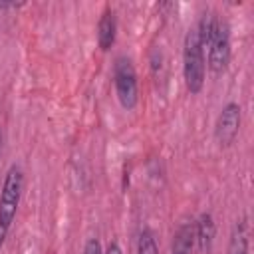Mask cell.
Returning <instances> with one entry per match:
<instances>
[{"instance_id":"obj_11","label":"cell","mask_w":254,"mask_h":254,"mask_svg":"<svg viewBox=\"0 0 254 254\" xmlns=\"http://www.w3.org/2000/svg\"><path fill=\"white\" fill-rule=\"evenodd\" d=\"M83 254H103L101 252V244L97 238H89L85 242V248H83Z\"/></svg>"},{"instance_id":"obj_2","label":"cell","mask_w":254,"mask_h":254,"mask_svg":"<svg viewBox=\"0 0 254 254\" xmlns=\"http://www.w3.org/2000/svg\"><path fill=\"white\" fill-rule=\"evenodd\" d=\"M183 73H185L187 89L190 93H198L204 83V56H202V46H200L196 28H190L185 36Z\"/></svg>"},{"instance_id":"obj_6","label":"cell","mask_w":254,"mask_h":254,"mask_svg":"<svg viewBox=\"0 0 254 254\" xmlns=\"http://www.w3.org/2000/svg\"><path fill=\"white\" fill-rule=\"evenodd\" d=\"M115 32H117V24H115V16L111 10H105L99 18L97 24V44L103 52H107L113 42H115Z\"/></svg>"},{"instance_id":"obj_4","label":"cell","mask_w":254,"mask_h":254,"mask_svg":"<svg viewBox=\"0 0 254 254\" xmlns=\"http://www.w3.org/2000/svg\"><path fill=\"white\" fill-rule=\"evenodd\" d=\"M230 62V30L224 22L216 20L212 38L208 42V67L212 73H222Z\"/></svg>"},{"instance_id":"obj_10","label":"cell","mask_w":254,"mask_h":254,"mask_svg":"<svg viewBox=\"0 0 254 254\" xmlns=\"http://www.w3.org/2000/svg\"><path fill=\"white\" fill-rule=\"evenodd\" d=\"M157 240L153 236V232L149 228L141 230L139 234V242H137V254H157Z\"/></svg>"},{"instance_id":"obj_13","label":"cell","mask_w":254,"mask_h":254,"mask_svg":"<svg viewBox=\"0 0 254 254\" xmlns=\"http://www.w3.org/2000/svg\"><path fill=\"white\" fill-rule=\"evenodd\" d=\"M0 149H2V133H0Z\"/></svg>"},{"instance_id":"obj_7","label":"cell","mask_w":254,"mask_h":254,"mask_svg":"<svg viewBox=\"0 0 254 254\" xmlns=\"http://www.w3.org/2000/svg\"><path fill=\"white\" fill-rule=\"evenodd\" d=\"M212 238H214V220L208 212H204V214H200V218L194 226V240L198 242L200 252H206L210 248Z\"/></svg>"},{"instance_id":"obj_3","label":"cell","mask_w":254,"mask_h":254,"mask_svg":"<svg viewBox=\"0 0 254 254\" xmlns=\"http://www.w3.org/2000/svg\"><path fill=\"white\" fill-rule=\"evenodd\" d=\"M113 83L115 93L123 109L131 111L137 105L139 91H137V73L129 58H117L113 67Z\"/></svg>"},{"instance_id":"obj_8","label":"cell","mask_w":254,"mask_h":254,"mask_svg":"<svg viewBox=\"0 0 254 254\" xmlns=\"http://www.w3.org/2000/svg\"><path fill=\"white\" fill-rule=\"evenodd\" d=\"M192 242H194V226L190 222L181 224L175 238H173L171 254H190L192 252Z\"/></svg>"},{"instance_id":"obj_12","label":"cell","mask_w":254,"mask_h":254,"mask_svg":"<svg viewBox=\"0 0 254 254\" xmlns=\"http://www.w3.org/2000/svg\"><path fill=\"white\" fill-rule=\"evenodd\" d=\"M105 254H123V252H121V248H119L117 242H111V244L107 246V252H105Z\"/></svg>"},{"instance_id":"obj_1","label":"cell","mask_w":254,"mask_h":254,"mask_svg":"<svg viewBox=\"0 0 254 254\" xmlns=\"http://www.w3.org/2000/svg\"><path fill=\"white\" fill-rule=\"evenodd\" d=\"M22 187H24V177L18 165H12L6 173L2 194H0V248L6 240V234L10 230V224L16 216L20 196H22Z\"/></svg>"},{"instance_id":"obj_9","label":"cell","mask_w":254,"mask_h":254,"mask_svg":"<svg viewBox=\"0 0 254 254\" xmlns=\"http://www.w3.org/2000/svg\"><path fill=\"white\" fill-rule=\"evenodd\" d=\"M228 254H248V234L244 222H236L228 242Z\"/></svg>"},{"instance_id":"obj_5","label":"cell","mask_w":254,"mask_h":254,"mask_svg":"<svg viewBox=\"0 0 254 254\" xmlns=\"http://www.w3.org/2000/svg\"><path fill=\"white\" fill-rule=\"evenodd\" d=\"M240 129V105L230 101L222 107L216 125H214V137L220 147H230L238 135Z\"/></svg>"}]
</instances>
